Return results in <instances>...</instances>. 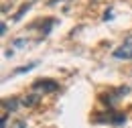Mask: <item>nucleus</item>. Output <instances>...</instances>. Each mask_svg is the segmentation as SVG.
Returning a JSON list of instances; mask_svg holds the SVG:
<instances>
[{
  "mask_svg": "<svg viewBox=\"0 0 132 128\" xmlns=\"http://www.w3.org/2000/svg\"><path fill=\"white\" fill-rule=\"evenodd\" d=\"M31 90H33V92H37V94H41V96H45V94H55V92L59 90V83H57L55 79L43 77V79H37V81H33Z\"/></svg>",
  "mask_w": 132,
  "mask_h": 128,
  "instance_id": "obj_1",
  "label": "nucleus"
},
{
  "mask_svg": "<svg viewBox=\"0 0 132 128\" xmlns=\"http://www.w3.org/2000/svg\"><path fill=\"white\" fill-rule=\"evenodd\" d=\"M116 59H124V61H130L132 59V35H128L120 47H116V51L112 53Z\"/></svg>",
  "mask_w": 132,
  "mask_h": 128,
  "instance_id": "obj_2",
  "label": "nucleus"
},
{
  "mask_svg": "<svg viewBox=\"0 0 132 128\" xmlns=\"http://www.w3.org/2000/svg\"><path fill=\"white\" fill-rule=\"evenodd\" d=\"M130 92V85H122V87H118V90H114L112 94H106V96H102V102L106 104V106H114L116 100H120L122 96H126Z\"/></svg>",
  "mask_w": 132,
  "mask_h": 128,
  "instance_id": "obj_3",
  "label": "nucleus"
},
{
  "mask_svg": "<svg viewBox=\"0 0 132 128\" xmlns=\"http://www.w3.org/2000/svg\"><path fill=\"white\" fill-rule=\"evenodd\" d=\"M108 118H100L96 122H110V124H114V126H120V124H124L126 122V114H120V112H110L106 114Z\"/></svg>",
  "mask_w": 132,
  "mask_h": 128,
  "instance_id": "obj_4",
  "label": "nucleus"
},
{
  "mask_svg": "<svg viewBox=\"0 0 132 128\" xmlns=\"http://www.w3.org/2000/svg\"><path fill=\"white\" fill-rule=\"evenodd\" d=\"M18 104H22V102H18L16 98H4V100H2L4 112H14V110L18 108Z\"/></svg>",
  "mask_w": 132,
  "mask_h": 128,
  "instance_id": "obj_5",
  "label": "nucleus"
},
{
  "mask_svg": "<svg viewBox=\"0 0 132 128\" xmlns=\"http://www.w3.org/2000/svg\"><path fill=\"white\" fill-rule=\"evenodd\" d=\"M39 98H41V94H37V92L29 94V96H24V98H22V106L33 108V106H37V104H39Z\"/></svg>",
  "mask_w": 132,
  "mask_h": 128,
  "instance_id": "obj_6",
  "label": "nucleus"
},
{
  "mask_svg": "<svg viewBox=\"0 0 132 128\" xmlns=\"http://www.w3.org/2000/svg\"><path fill=\"white\" fill-rule=\"evenodd\" d=\"M39 65V61H33V63H27V65H22V67H18V69H14L12 71V75H20V73H29V71H33L35 67Z\"/></svg>",
  "mask_w": 132,
  "mask_h": 128,
  "instance_id": "obj_7",
  "label": "nucleus"
},
{
  "mask_svg": "<svg viewBox=\"0 0 132 128\" xmlns=\"http://www.w3.org/2000/svg\"><path fill=\"white\" fill-rule=\"evenodd\" d=\"M31 6H33V2H24V4H22V6H20V8H18V12L14 16H12V20H20V18H22V14H24V12H27V10H29V8H31Z\"/></svg>",
  "mask_w": 132,
  "mask_h": 128,
  "instance_id": "obj_8",
  "label": "nucleus"
},
{
  "mask_svg": "<svg viewBox=\"0 0 132 128\" xmlns=\"http://www.w3.org/2000/svg\"><path fill=\"white\" fill-rule=\"evenodd\" d=\"M55 22H57L55 18H49V20L45 22V27H41V35H43V37H47V35L51 33V29L55 27Z\"/></svg>",
  "mask_w": 132,
  "mask_h": 128,
  "instance_id": "obj_9",
  "label": "nucleus"
},
{
  "mask_svg": "<svg viewBox=\"0 0 132 128\" xmlns=\"http://www.w3.org/2000/svg\"><path fill=\"white\" fill-rule=\"evenodd\" d=\"M27 45H29L27 39H14L12 41V47H27Z\"/></svg>",
  "mask_w": 132,
  "mask_h": 128,
  "instance_id": "obj_10",
  "label": "nucleus"
},
{
  "mask_svg": "<svg viewBox=\"0 0 132 128\" xmlns=\"http://www.w3.org/2000/svg\"><path fill=\"white\" fill-rule=\"evenodd\" d=\"M14 128H27V124H24V122H22V120H18L16 124H14Z\"/></svg>",
  "mask_w": 132,
  "mask_h": 128,
  "instance_id": "obj_11",
  "label": "nucleus"
},
{
  "mask_svg": "<svg viewBox=\"0 0 132 128\" xmlns=\"http://www.w3.org/2000/svg\"><path fill=\"white\" fill-rule=\"evenodd\" d=\"M104 20H112V10H108V12L104 14Z\"/></svg>",
  "mask_w": 132,
  "mask_h": 128,
  "instance_id": "obj_12",
  "label": "nucleus"
},
{
  "mask_svg": "<svg viewBox=\"0 0 132 128\" xmlns=\"http://www.w3.org/2000/svg\"><path fill=\"white\" fill-rule=\"evenodd\" d=\"M12 55H14V49L10 47V49H8V51H6V57H12Z\"/></svg>",
  "mask_w": 132,
  "mask_h": 128,
  "instance_id": "obj_13",
  "label": "nucleus"
}]
</instances>
